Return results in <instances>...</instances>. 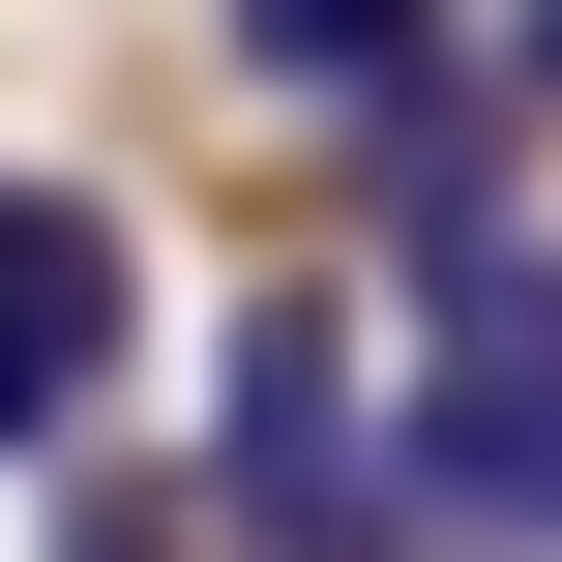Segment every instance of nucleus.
Returning <instances> with one entry per match:
<instances>
[{"label":"nucleus","mask_w":562,"mask_h":562,"mask_svg":"<svg viewBox=\"0 0 562 562\" xmlns=\"http://www.w3.org/2000/svg\"><path fill=\"white\" fill-rule=\"evenodd\" d=\"M415 562H562V237L415 267Z\"/></svg>","instance_id":"1"},{"label":"nucleus","mask_w":562,"mask_h":562,"mask_svg":"<svg viewBox=\"0 0 562 562\" xmlns=\"http://www.w3.org/2000/svg\"><path fill=\"white\" fill-rule=\"evenodd\" d=\"M207 533L237 562H415V445L356 415V326L326 296H267L207 356Z\"/></svg>","instance_id":"2"},{"label":"nucleus","mask_w":562,"mask_h":562,"mask_svg":"<svg viewBox=\"0 0 562 562\" xmlns=\"http://www.w3.org/2000/svg\"><path fill=\"white\" fill-rule=\"evenodd\" d=\"M119 356H148V237L89 178H0V474H89Z\"/></svg>","instance_id":"3"},{"label":"nucleus","mask_w":562,"mask_h":562,"mask_svg":"<svg viewBox=\"0 0 562 562\" xmlns=\"http://www.w3.org/2000/svg\"><path fill=\"white\" fill-rule=\"evenodd\" d=\"M356 237H385V267L533 237V207H504V59H445V89H385V119H356Z\"/></svg>","instance_id":"4"},{"label":"nucleus","mask_w":562,"mask_h":562,"mask_svg":"<svg viewBox=\"0 0 562 562\" xmlns=\"http://www.w3.org/2000/svg\"><path fill=\"white\" fill-rule=\"evenodd\" d=\"M207 59L296 89V119H385V89H445L474 30H445V0H207Z\"/></svg>","instance_id":"5"},{"label":"nucleus","mask_w":562,"mask_h":562,"mask_svg":"<svg viewBox=\"0 0 562 562\" xmlns=\"http://www.w3.org/2000/svg\"><path fill=\"white\" fill-rule=\"evenodd\" d=\"M59 562H207V474H59Z\"/></svg>","instance_id":"6"},{"label":"nucleus","mask_w":562,"mask_h":562,"mask_svg":"<svg viewBox=\"0 0 562 562\" xmlns=\"http://www.w3.org/2000/svg\"><path fill=\"white\" fill-rule=\"evenodd\" d=\"M504 89H533V119H562V0H504Z\"/></svg>","instance_id":"7"}]
</instances>
